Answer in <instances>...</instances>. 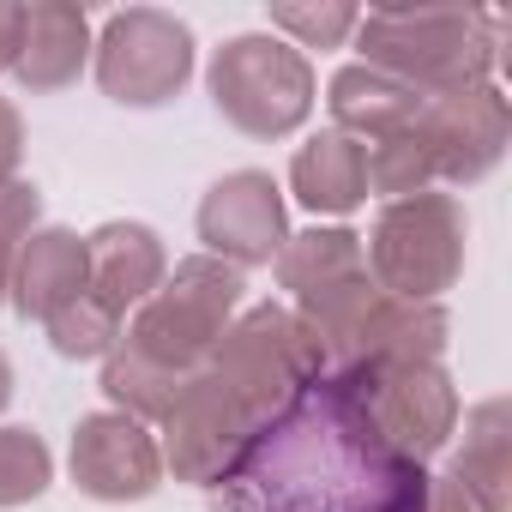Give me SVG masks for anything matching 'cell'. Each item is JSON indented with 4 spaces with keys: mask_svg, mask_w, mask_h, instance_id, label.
<instances>
[{
    "mask_svg": "<svg viewBox=\"0 0 512 512\" xmlns=\"http://www.w3.org/2000/svg\"><path fill=\"white\" fill-rule=\"evenodd\" d=\"M326 103H332L338 133H350L356 145H380L392 133H410L428 97H416L410 85H398V79H386L374 67H344L332 79V97Z\"/></svg>",
    "mask_w": 512,
    "mask_h": 512,
    "instance_id": "obj_18",
    "label": "cell"
},
{
    "mask_svg": "<svg viewBox=\"0 0 512 512\" xmlns=\"http://www.w3.org/2000/svg\"><path fill=\"white\" fill-rule=\"evenodd\" d=\"M193 73V31L157 7H127L103 25L97 43V85L127 109L169 103Z\"/></svg>",
    "mask_w": 512,
    "mask_h": 512,
    "instance_id": "obj_8",
    "label": "cell"
},
{
    "mask_svg": "<svg viewBox=\"0 0 512 512\" xmlns=\"http://www.w3.org/2000/svg\"><path fill=\"white\" fill-rule=\"evenodd\" d=\"M121 314L115 308H103L91 290L73 302V308H61L55 320H49V344L61 350V356H73V362H91V356H109L115 350V338H121Z\"/></svg>",
    "mask_w": 512,
    "mask_h": 512,
    "instance_id": "obj_20",
    "label": "cell"
},
{
    "mask_svg": "<svg viewBox=\"0 0 512 512\" xmlns=\"http://www.w3.org/2000/svg\"><path fill=\"white\" fill-rule=\"evenodd\" d=\"M290 187L314 217H350L368 199V145H356L338 127L314 133L290 163Z\"/></svg>",
    "mask_w": 512,
    "mask_h": 512,
    "instance_id": "obj_17",
    "label": "cell"
},
{
    "mask_svg": "<svg viewBox=\"0 0 512 512\" xmlns=\"http://www.w3.org/2000/svg\"><path fill=\"white\" fill-rule=\"evenodd\" d=\"M241 308V272L199 253L181 260L121 326L109 362H103V392L121 404V416H169L187 380L211 362L217 338L229 332V314Z\"/></svg>",
    "mask_w": 512,
    "mask_h": 512,
    "instance_id": "obj_2",
    "label": "cell"
},
{
    "mask_svg": "<svg viewBox=\"0 0 512 512\" xmlns=\"http://www.w3.org/2000/svg\"><path fill=\"white\" fill-rule=\"evenodd\" d=\"M31 229H37V187H31V181H7V187H0V296H7L19 241H25Z\"/></svg>",
    "mask_w": 512,
    "mask_h": 512,
    "instance_id": "obj_23",
    "label": "cell"
},
{
    "mask_svg": "<svg viewBox=\"0 0 512 512\" xmlns=\"http://www.w3.org/2000/svg\"><path fill=\"white\" fill-rule=\"evenodd\" d=\"M199 241L211 247V260H223L235 272L241 266H272L278 253H284V241H290L278 181L260 175V169L223 175L205 193V205H199Z\"/></svg>",
    "mask_w": 512,
    "mask_h": 512,
    "instance_id": "obj_11",
    "label": "cell"
},
{
    "mask_svg": "<svg viewBox=\"0 0 512 512\" xmlns=\"http://www.w3.org/2000/svg\"><path fill=\"white\" fill-rule=\"evenodd\" d=\"M350 404L362 410L368 434L398 458V464H428L452 428H458V392L440 362H404V368H362V374H332Z\"/></svg>",
    "mask_w": 512,
    "mask_h": 512,
    "instance_id": "obj_7",
    "label": "cell"
},
{
    "mask_svg": "<svg viewBox=\"0 0 512 512\" xmlns=\"http://www.w3.org/2000/svg\"><path fill=\"white\" fill-rule=\"evenodd\" d=\"M506 19L500 13H464V7H380L356 19L362 67L410 85L416 97H452L470 85H488L494 49Z\"/></svg>",
    "mask_w": 512,
    "mask_h": 512,
    "instance_id": "obj_3",
    "label": "cell"
},
{
    "mask_svg": "<svg viewBox=\"0 0 512 512\" xmlns=\"http://www.w3.org/2000/svg\"><path fill=\"white\" fill-rule=\"evenodd\" d=\"M13 308L25 320H55L61 308H73L85 296V241L73 229H31L19 241V260H13Z\"/></svg>",
    "mask_w": 512,
    "mask_h": 512,
    "instance_id": "obj_15",
    "label": "cell"
},
{
    "mask_svg": "<svg viewBox=\"0 0 512 512\" xmlns=\"http://www.w3.org/2000/svg\"><path fill=\"white\" fill-rule=\"evenodd\" d=\"M13 31H19V7H0V67L13 61Z\"/></svg>",
    "mask_w": 512,
    "mask_h": 512,
    "instance_id": "obj_26",
    "label": "cell"
},
{
    "mask_svg": "<svg viewBox=\"0 0 512 512\" xmlns=\"http://www.w3.org/2000/svg\"><path fill=\"white\" fill-rule=\"evenodd\" d=\"M55 458L31 428H0V506H25L49 488Z\"/></svg>",
    "mask_w": 512,
    "mask_h": 512,
    "instance_id": "obj_21",
    "label": "cell"
},
{
    "mask_svg": "<svg viewBox=\"0 0 512 512\" xmlns=\"http://www.w3.org/2000/svg\"><path fill=\"white\" fill-rule=\"evenodd\" d=\"M452 482L476 512H512V416L506 398H482L464 410V446L452 458Z\"/></svg>",
    "mask_w": 512,
    "mask_h": 512,
    "instance_id": "obj_16",
    "label": "cell"
},
{
    "mask_svg": "<svg viewBox=\"0 0 512 512\" xmlns=\"http://www.w3.org/2000/svg\"><path fill=\"white\" fill-rule=\"evenodd\" d=\"M73 482L91 500H145L163 482V452L145 434V422L121 416V410H97L73 428Z\"/></svg>",
    "mask_w": 512,
    "mask_h": 512,
    "instance_id": "obj_12",
    "label": "cell"
},
{
    "mask_svg": "<svg viewBox=\"0 0 512 512\" xmlns=\"http://www.w3.org/2000/svg\"><path fill=\"white\" fill-rule=\"evenodd\" d=\"M163 278H169V253H163L157 229H145V223H103L97 235H85V290L103 308H115L121 320Z\"/></svg>",
    "mask_w": 512,
    "mask_h": 512,
    "instance_id": "obj_13",
    "label": "cell"
},
{
    "mask_svg": "<svg viewBox=\"0 0 512 512\" xmlns=\"http://www.w3.org/2000/svg\"><path fill=\"white\" fill-rule=\"evenodd\" d=\"M163 470H175L181 482H205V488H217L235 464H241V452L253 446V416L199 368L193 380H187V392L175 398V410L163 416Z\"/></svg>",
    "mask_w": 512,
    "mask_h": 512,
    "instance_id": "obj_9",
    "label": "cell"
},
{
    "mask_svg": "<svg viewBox=\"0 0 512 512\" xmlns=\"http://www.w3.org/2000/svg\"><path fill=\"white\" fill-rule=\"evenodd\" d=\"M278 284L290 290V314L314 332L320 344V362H332V350L356 332V320L386 296L374 278H368V253H362V235L350 229H308V235H290L284 253H278Z\"/></svg>",
    "mask_w": 512,
    "mask_h": 512,
    "instance_id": "obj_5",
    "label": "cell"
},
{
    "mask_svg": "<svg viewBox=\"0 0 512 512\" xmlns=\"http://www.w3.org/2000/svg\"><path fill=\"white\" fill-rule=\"evenodd\" d=\"M91 49V19L85 7H67V0H37V7H19V31H13V61L7 73L31 91H61L79 79Z\"/></svg>",
    "mask_w": 512,
    "mask_h": 512,
    "instance_id": "obj_14",
    "label": "cell"
},
{
    "mask_svg": "<svg viewBox=\"0 0 512 512\" xmlns=\"http://www.w3.org/2000/svg\"><path fill=\"white\" fill-rule=\"evenodd\" d=\"M211 97L229 127L247 139H284L314 109V67L296 43L278 37H229L211 61Z\"/></svg>",
    "mask_w": 512,
    "mask_h": 512,
    "instance_id": "obj_6",
    "label": "cell"
},
{
    "mask_svg": "<svg viewBox=\"0 0 512 512\" xmlns=\"http://www.w3.org/2000/svg\"><path fill=\"white\" fill-rule=\"evenodd\" d=\"M19 151H25V121H19V109L0 97V187L13 181V169H19Z\"/></svg>",
    "mask_w": 512,
    "mask_h": 512,
    "instance_id": "obj_25",
    "label": "cell"
},
{
    "mask_svg": "<svg viewBox=\"0 0 512 512\" xmlns=\"http://www.w3.org/2000/svg\"><path fill=\"white\" fill-rule=\"evenodd\" d=\"M7 398H13V362L0 356V410H7Z\"/></svg>",
    "mask_w": 512,
    "mask_h": 512,
    "instance_id": "obj_27",
    "label": "cell"
},
{
    "mask_svg": "<svg viewBox=\"0 0 512 512\" xmlns=\"http://www.w3.org/2000/svg\"><path fill=\"white\" fill-rule=\"evenodd\" d=\"M506 133H512V115H506V97L494 85L428 97L416 115V139L428 151V169L440 181H464V187L482 181L506 157Z\"/></svg>",
    "mask_w": 512,
    "mask_h": 512,
    "instance_id": "obj_10",
    "label": "cell"
},
{
    "mask_svg": "<svg viewBox=\"0 0 512 512\" xmlns=\"http://www.w3.org/2000/svg\"><path fill=\"white\" fill-rule=\"evenodd\" d=\"M386 512H476V506L464 500V488L452 476H428L422 464H410Z\"/></svg>",
    "mask_w": 512,
    "mask_h": 512,
    "instance_id": "obj_24",
    "label": "cell"
},
{
    "mask_svg": "<svg viewBox=\"0 0 512 512\" xmlns=\"http://www.w3.org/2000/svg\"><path fill=\"white\" fill-rule=\"evenodd\" d=\"M356 7H338V0H332V7H272V25L278 31H290L302 49H338L350 31H356Z\"/></svg>",
    "mask_w": 512,
    "mask_h": 512,
    "instance_id": "obj_22",
    "label": "cell"
},
{
    "mask_svg": "<svg viewBox=\"0 0 512 512\" xmlns=\"http://www.w3.org/2000/svg\"><path fill=\"white\" fill-rule=\"evenodd\" d=\"M410 464H398L320 374L278 422L253 434L241 464L211 488V512H386Z\"/></svg>",
    "mask_w": 512,
    "mask_h": 512,
    "instance_id": "obj_1",
    "label": "cell"
},
{
    "mask_svg": "<svg viewBox=\"0 0 512 512\" xmlns=\"http://www.w3.org/2000/svg\"><path fill=\"white\" fill-rule=\"evenodd\" d=\"M464 241H470V223H464V205L452 193L428 187V193L392 199L374 217V235L362 247L368 278L392 302H434L464 272Z\"/></svg>",
    "mask_w": 512,
    "mask_h": 512,
    "instance_id": "obj_4",
    "label": "cell"
},
{
    "mask_svg": "<svg viewBox=\"0 0 512 512\" xmlns=\"http://www.w3.org/2000/svg\"><path fill=\"white\" fill-rule=\"evenodd\" d=\"M428 181H434V169H428V151H422L416 127L368 145V193H386V205L410 199V193H428Z\"/></svg>",
    "mask_w": 512,
    "mask_h": 512,
    "instance_id": "obj_19",
    "label": "cell"
}]
</instances>
